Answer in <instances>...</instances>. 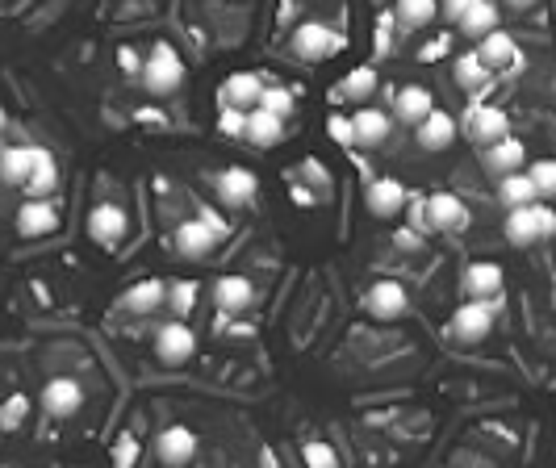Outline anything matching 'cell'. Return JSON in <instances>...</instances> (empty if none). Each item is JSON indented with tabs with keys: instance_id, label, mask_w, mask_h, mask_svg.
Masks as SVG:
<instances>
[{
	"instance_id": "obj_1",
	"label": "cell",
	"mask_w": 556,
	"mask_h": 468,
	"mask_svg": "<svg viewBox=\"0 0 556 468\" xmlns=\"http://www.w3.org/2000/svg\"><path fill=\"white\" fill-rule=\"evenodd\" d=\"M138 80H143V88L151 92V97H172V92H180L184 59L176 55V46L172 42H155L147 63H143V72H138Z\"/></svg>"
},
{
	"instance_id": "obj_2",
	"label": "cell",
	"mask_w": 556,
	"mask_h": 468,
	"mask_svg": "<svg viewBox=\"0 0 556 468\" xmlns=\"http://www.w3.org/2000/svg\"><path fill=\"white\" fill-rule=\"evenodd\" d=\"M556 234V209L552 205H515L511 214H506V239L511 247H531V243H544Z\"/></svg>"
},
{
	"instance_id": "obj_3",
	"label": "cell",
	"mask_w": 556,
	"mask_h": 468,
	"mask_svg": "<svg viewBox=\"0 0 556 468\" xmlns=\"http://www.w3.org/2000/svg\"><path fill=\"white\" fill-rule=\"evenodd\" d=\"M289 46L301 63H318V59H331L335 51H343V38L331 26H322V21H301Z\"/></svg>"
},
{
	"instance_id": "obj_4",
	"label": "cell",
	"mask_w": 556,
	"mask_h": 468,
	"mask_svg": "<svg viewBox=\"0 0 556 468\" xmlns=\"http://www.w3.org/2000/svg\"><path fill=\"white\" fill-rule=\"evenodd\" d=\"M494 331V301H465L456 314H452V335L460 343H481V339H490Z\"/></svg>"
},
{
	"instance_id": "obj_5",
	"label": "cell",
	"mask_w": 556,
	"mask_h": 468,
	"mask_svg": "<svg viewBox=\"0 0 556 468\" xmlns=\"http://www.w3.org/2000/svg\"><path fill=\"white\" fill-rule=\"evenodd\" d=\"M406 201H410L406 184L393 180V176L368 180V189H364V205H368V214H373V218H398L406 209Z\"/></svg>"
},
{
	"instance_id": "obj_6",
	"label": "cell",
	"mask_w": 556,
	"mask_h": 468,
	"mask_svg": "<svg viewBox=\"0 0 556 468\" xmlns=\"http://www.w3.org/2000/svg\"><path fill=\"white\" fill-rule=\"evenodd\" d=\"M88 239L101 243V247H118L126 239V209L113 205V201L92 205V214H88Z\"/></svg>"
},
{
	"instance_id": "obj_7",
	"label": "cell",
	"mask_w": 556,
	"mask_h": 468,
	"mask_svg": "<svg viewBox=\"0 0 556 468\" xmlns=\"http://www.w3.org/2000/svg\"><path fill=\"white\" fill-rule=\"evenodd\" d=\"M456 134H460V122L448 113V109H431L419 126H414V138H419V147L423 151H448L456 143Z\"/></svg>"
},
{
	"instance_id": "obj_8",
	"label": "cell",
	"mask_w": 556,
	"mask_h": 468,
	"mask_svg": "<svg viewBox=\"0 0 556 468\" xmlns=\"http://www.w3.org/2000/svg\"><path fill=\"white\" fill-rule=\"evenodd\" d=\"M406 306H410V297L398 280H377V285L364 293V310L381 322H398L406 314Z\"/></svg>"
},
{
	"instance_id": "obj_9",
	"label": "cell",
	"mask_w": 556,
	"mask_h": 468,
	"mask_svg": "<svg viewBox=\"0 0 556 468\" xmlns=\"http://www.w3.org/2000/svg\"><path fill=\"white\" fill-rule=\"evenodd\" d=\"M193 351H197V335L184 322H168V326H159V331H155V356L164 364L193 360Z\"/></svg>"
},
{
	"instance_id": "obj_10",
	"label": "cell",
	"mask_w": 556,
	"mask_h": 468,
	"mask_svg": "<svg viewBox=\"0 0 556 468\" xmlns=\"http://www.w3.org/2000/svg\"><path fill=\"white\" fill-rule=\"evenodd\" d=\"M465 130H469L473 143L490 147V143H498V138L511 134V122H506V113L498 105H477V109L465 113Z\"/></svg>"
},
{
	"instance_id": "obj_11",
	"label": "cell",
	"mask_w": 556,
	"mask_h": 468,
	"mask_svg": "<svg viewBox=\"0 0 556 468\" xmlns=\"http://www.w3.org/2000/svg\"><path fill=\"white\" fill-rule=\"evenodd\" d=\"M42 406H46V414H51V418H72V414L84 406V389H80V381H72V377H55V381H46V389H42Z\"/></svg>"
},
{
	"instance_id": "obj_12",
	"label": "cell",
	"mask_w": 556,
	"mask_h": 468,
	"mask_svg": "<svg viewBox=\"0 0 556 468\" xmlns=\"http://www.w3.org/2000/svg\"><path fill=\"white\" fill-rule=\"evenodd\" d=\"M17 230L26 234V239H42V234L59 230V209L46 197H30L26 205L17 209Z\"/></svg>"
},
{
	"instance_id": "obj_13",
	"label": "cell",
	"mask_w": 556,
	"mask_h": 468,
	"mask_svg": "<svg viewBox=\"0 0 556 468\" xmlns=\"http://www.w3.org/2000/svg\"><path fill=\"white\" fill-rule=\"evenodd\" d=\"M481 163H485V172L490 176H506V172H523V163H527V147L519 143V138H498V143H490L485 147V155H481Z\"/></svg>"
},
{
	"instance_id": "obj_14",
	"label": "cell",
	"mask_w": 556,
	"mask_h": 468,
	"mask_svg": "<svg viewBox=\"0 0 556 468\" xmlns=\"http://www.w3.org/2000/svg\"><path fill=\"white\" fill-rule=\"evenodd\" d=\"M247 143L251 147H276V143H285V117L281 113H268V109H247Z\"/></svg>"
},
{
	"instance_id": "obj_15",
	"label": "cell",
	"mask_w": 556,
	"mask_h": 468,
	"mask_svg": "<svg viewBox=\"0 0 556 468\" xmlns=\"http://www.w3.org/2000/svg\"><path fill=\"white\" fill-rule=\"evenodd\" d=\"M431 109H435V97L423 84H406V88H398V97H393V117H398L402 126H419Z\"/></svg>"
},
{
	"instance_id": "obj_16",
	"label": "cell",
	"mask_w": 556,
	"mask_h": 468,
	"mask_svg": "<svg viewBox=\"0 0 556 468\" xmlns=\"http://www.w3.org/2000/svg\"><path fill=\"white\" fill-rule=\"evenodd\" d=\"M176 251L184 255V260H205V255L214 251V226L210 222H180L176 226Z\"/></svg>"
},
{
	"instance_id": "obj_17",
	"label": "cell",
	"mask_w": 556,
	"mask_h": 468,
	"mask_svg": "<svg viewBox=\"0 0 556 468\" xmlns=\"http://www.w3.org/2000/svg\"><path fill=\"white\" fill-rule=\"evenodd\" d=\"M193 452H197V435L189 427H168V431H159V439H155V456L164 464H172V468L189 464Z\"/></svg>"
},
{
	"instance_id": "obj_18",
	"label": "cell",
	"mask_w": 556,
	"mask_h": 468,
	"mask_svg": "<svg viewBox=\"0 0 556 468\" xmlns=\"http://www.w3.org/2000/svg\"><path fill=\"white\" fill-rule=\"evenodd\" d=\"M477 55H481V63L490 67V72H502V67H515L519 63V46H515L511 34L490 30L485 38H477Z\"/></svg>"
},
{
	"instance_id": "obj_19",
	"label": "cell",
	"mask_w": 556,
	"mask_h": 468,
	"mask_svg": "<svg viewBox=\"0 0 556 468\" xmlns=\"http://www.w3.org/2000/svg\"><path fill=\"white\" fill-rule=\"evenodd\" d=\"M264 97V80L256 72H235L222 84V105H235V109H256Z\"/></svg>"
},
{
	"instance_id": "obj_20",
	"label": "cell",
	"mask_w": 556,
	"mask_h": 468,
	"mask_svg": "<svg viewBox=\"0 0 556 468\" xmlns=\"http://www.w3.org/2000/svg\"><path fill=\"white\" fill-rule=\"evenodd\" d=\"M352 126H356V147H381L389 138V113L377 105H364L352 113Z\"/></svg>"
},
{
	"instance_id": "obj_21",
	"label": "cell",
	"mask_w": 556,
	"mask_h": 468,
	"mask_svg": "<svg viewBox=\"0 0 556 468\" xmlns=\"http://www.w3.org/2000/svg\"><path fill=\"white\" fill-rule=\"evenodd\" d=\"M427 226L431 230H456L465 226V201L456 193H431L427 197Z\"/></svg>"
},
{
	"instance_id": "obj_22",
	"label": "cell",
	"mask_w": 556,
	"mask_h": 468,
	"mask_svg": "<svg viewBox=\"0 0 556 468\" xmlns=\"http://www.w3.org/2000/svg\"><path fill=\"white\" fill-rule=\"evenodd\" d=\"M251 297H256V289H251L247 276H218L214 280V301L226 314H243L251 306Z\"/></svg>"
},
{
	"instance_id": "obj_23",
	"label": "cell",
	"mask_w": 556,
	"mask_h": 468,
	"mask_svg": "<svg viewBox=\"0 0 556 468\" xmlns=\"http://www.w3.org/2000/svg\"><path fill=\"white\" fill-rule=\"evenodd\" d=\"M21 189H26V197H51L59 189V163L46 147L34 151V172H30V180L21 184Z\"/></svg>"
},
{
	"instance_id": "obj_24",
	"label": "cell",
	"mask_w": 556,
	"mask_h": 468,
	"mask_svg": "<svg viewBox=\"0 0 556 468\" xmlns=\"http://www.w3.org/2000/svg\"><path fill=\"white\" fill-rule=\"evenodd\" d=\"M218 193H222L226 205H247V201H256L260 180H256V172H247V168H230V172L218 176Z\"/></svg>"
},
{
	"instance_id": "obj_25",
	"label": "cell",
	"mask_w": 556,
	"mask_h": 468,
	"mask_svg": "<svg viewBox=\"0 0 556 468\" xmlns=\"http://www.w3.org/2000/svg\"><path fill=\"white\" fill-rule=\"evenodd\" d=\"M465 293L477 297V301H490L502 293V268L498 264H469L465 268Z\"/></svg>"
},
{
	"instance_id": "obj_26",
	"label": "cell",
	"mask_w": 556,
	"mask_h": 468,
	"mask_svg": "<svg viewBox=\"0 0 556 468\" xmlns=\"http://www.w3.org/2000/svg\"><path fill=\"white\" fill-rule=\"evenodd\" d=\"M34 151L38 147H5V151H0V180L13 184V189H21V184L30 180V172H34Z\"/></svg>"
},
{
	"instance_id": "obj_27",
	"label": "cell",
	"mask_w": 556,
	"mask_h": 468,
	"mask_svg": "<svg viewBox=\"0 0 556 468\" xmlns=\"http://www.w3.org/2000/svg\"><path fill=\"white\" fill-rule=\"evenodd\" d=\"M456 26H460L465 38H485L490 30H498V5H494V0H473L469 13L460 17Z\"/></svg>"
},
{
	"instance_id": "obj_28",
	"label": "cell",
	"mask_w": 556,
	"mask_h": 468,
	"mask_svg": "<svg viewBox=\"0 0 556 468\" xmlns=\"http://www.w3.org/2000/svg\"><path fill=\"white\" fill-rule=\"evenodd\" d=\"M439 13V0H393V21L402 30H423Z\"/></svg>"
},
{
	"instance_id": "obj_29",
	"label": "cell",
	"mask_w": 556,
	"mask_h": 468,
	"mask_svg": "<svg viewBox=\"0 0 556 468\" xmlns=\"http://www.w3.org/2000/svg\"><path fill=\"white\" fill-rule=\"evenodd\" d=\"M498 201L506 209H515V205L540 201V193H536V184H531L527 172H506V176H498Z\"/></svg>"
},
{
	"instance_id": "obj_30",
	"label": "cell",
	"mask_w": 556,
	"mask_h": 468,
	"mask_svg": "<svg viewBox=\"0 0 556 468\" xmlns=\"http://www.w3.org/2000/svg\"><path fill=\"white\" fill-rule=\"evenodd\" d=\"M168 301V289L159 285V280H138L134 289H126V297H122V306L130 310V314H151V310H159Z\"/></svg>"
},
{
	"instance_id": "obj_31",
	"label": "cell",
	"mask_w": 556,
	"mask_h": 468,
	"mask_svg": "<svg viewBox=\"0 0 556 468\" xmlns=\"http://www.w3.org/2000/svg\"><path fill=\"white\" fill-rule=\"evenodd\" d=\"M452 76H456V84L465 88V92H477L485 80H490V67L481 63L477 51H469V55H460V59L452 63Z\"/></svg>"
},
{
	"instance_id": "obj_32",
	"label": "cell",
	"mask_w": 556,
	"mask_h": 468,
	"mask_svg": "<svg viewBox=\"0 0 556 468\" xmlns=\"http://www.w3.org/2000/svg\"><path fill=\"white\" fill-rule=\"evenodd\" d=\"M377 92V72L373 67H352V72L343 76V97H352V101H368Z\"/></svg>"
},
{
	"instance_id": "obj_33",
	"label": "cell",
	"mask_w": 556,
	"mask_h": 468,
	"mask_svg": "<svg viewBox=\"0 0 556 468\" xmlns=\"http://www.w3.org/2000/svg\"><path fill=\"white\" fill-rule=\"evenodd\" d=\"M527 176H531V184H536L540 197H556V159H536L527 168Z\"/></svg>"
},
{
	"instance_id": "obj_34",
	"label": "cell",
	"mask_w": 556,
	"mask_h": 468,
	"mask_svg": "<svg viewBox=\"0 0 556 468\" xmlns=\"http://www.w3.org/2000/svg\"><path fill=\"white\" fill-rule=\"evenodd\" d=\"M168 306H172V314H193V306H197V285L193 280H176V285H168Z\"/></svg>"
},
{
	"instance_id": "obj_35",
	"label": "cell",
	"mask_w": 556,
	"mask_h": 468,
	"mask_svg": "<svg viewBox=\"0 0 556 468\" xmlns=\"http://www.w3.org/2000/svg\"><path fill=\"white\" fill-rule=\"evenodd\" d=\"M301 456H306V464H310V468H339V456H335V448H331L327 439H310V443H306V452H301Z\"/></svg>"
},
{
	"instance_id": "obj_36",
	"label": "cell",
	"mask_w": 556,
	"mask_h": 468,
	"mask_svg": "<svg viewBox=\"0 0 556 468\" xmlns=\"http://www.w3.org/2000/svg\"><path fill=\"white\" fill-rule=\"evenodd\" d=\"M218 130L226 138H247V109H235V105H222V117H218Z\"/></svg>"
},
{
	"instance_id": "obj_37",
	"label": "cell",
	"mask_w": 556,
	"mask_h": 468,
	"mask_svg": "<svg viewBox=\"0 0 556 468\" xmlns=\"http://www.w3.org/2000/svg\"><path fill=\"white\" fill-rule=\"evenodd\" d=\"M260 109H268V113H281V117H289V113H293V92H289V88H268V84H264V97H260Z\"/></svg>"
},
{
	"instance_id": "obj_38",
	"label": "cell",
	"mask_w": 556,
	"mask_h": 468,
	"mask_svg": "<svg viewBox=\"0 0 556 468\" xmlns=\"http://www.w3.org/2000/svg\"><path fill=\"white\" fill-rule=\"evenodd\" d=\"M327 134L335 138L339 147H356V126H352V117H343V113H331V122H327Z\"/></svg>"
},
{
	"instance_id": "obj_39",
	"label": "cell",
	"mask_w": 556,
	"mask_h": 468,
	"mask_svg": "<svg viewBox=\"0 0 556 468\" xmlns=\"http://www.w3.org/2000/svg\"><path fill=\"white\" fill-rule=\"evenodd\" d=\"M26 406H30V402H26L21 393H17V397H9V402L0 406V427H17L21 418H26Z\"/></svg>"
},
{
	"instance_id": "obj_40",
	"label": "cell",
	"mask_w": 556,
	"mask_h": 468,
	"mask_svg": "<svg viewBox=\"0 0 556 468\" xmlns=\"http://www.w3.org/2000/svg\"><path fill=\"white\" fill-rule=\"evenodd\" d=\"M469 5H473V0H439V13H444L448 21H460L469 13Z\"/></svg>"
},
{
	"instance_id": "obj_41",
	"label": "cell",
	"mask_w": 556,
	"mask_h": 468,
	"mask_svg": "<svg viewBox=\"0 0 556 468\" xmlns=\"http://www.w3.org/2000/svg\"><path fill=\"white\" fill-rule=\"evenodd\" d=\"M393 243H398V251H419L423 247V239L414 230H398V234H393Z\"/></svg>"
},
{
	"instance_id": "obj_42",
	"label": "cell",
	"mask_w": 556,
	"mask_h": 468,
	"mask_svg": "<svg viewBox=\"0 0 556 468\" xmlns=\"http://www.w3.org/2000/svg\"><path fill=\"white\" fill-rule=\"evenodd\" d=\"M130 456H138V443L126 435V439H122V448H118V468H126V464H130Z\"/></svg>"
},
{
	"instance_id": "obj_43",
	"label": "cell",
	"mask_w": 556,
	"mask_h": 468,
	"mask_svg": "<svg viewBox=\"0 0 556 468\" xmlns=\"http://www.w3.org/2000/svg\"><path fill=\"white\" fill-rule=\"evenodd\" d=\"M444 51H448V38H435V42H427V46H423V59H439Z\"/></svg>"
},
{
	"instance_id": "obj_44",
	"label": "cell",
	"mask_w": 556,
	"mask_h": 468,
	"mask_svg": "<svg viewBox=\"0 0 556 468\" xmlns=\"http://www.w3.org/2000/svg\"><path fill=\"white\" fill-rule=\"evenodd\" d=\"M306 176H310L314 184H327V172H322V163H318V159H310V163H306Z\"/></svg>"
},
{
	"instance_id": "obj_45",
	"label": "cell",
	"mask_w": 556,
	"mask_h": 468,
	"mask_svg": "<svg viewBox=\"0 0 556 468\" xmlns=\"http://www.w3.org/2000/svg\"><path fill=\"white\" fill-rule=\"evenodd\" d=\"M511 9H531V5H540V0H506Z\"/></svg>"
},
{
	"instance_id": "obj_46",
	"label": "cell",
	"mask_w": 556,
	"mask_h": 468,
	"mask_svg": "<svg viewBox=\"0 0 556 468\" xmlns=\"http://www.w3.org/2000/svg\"><path fill=\"white\" fill-rule=\"evenodd\" d=\"M5 122H9V117H5V109H0V130H5Z\"/></svg>"
},
{
	"instance_id": "obj_47",
	"label": "cell",
	"mask_w": 556,
	"mask_h": 468,
	"mask_svg": "<svg viewBox=\"0 0 556 468\" xmlns=\"http://www.w3.org/2000/svg\"><path fill=\"white\" fill-rule=\"evenodd\" d=\"M552 306H556V289H552Z\"/></svg>"
}]
</instances>
